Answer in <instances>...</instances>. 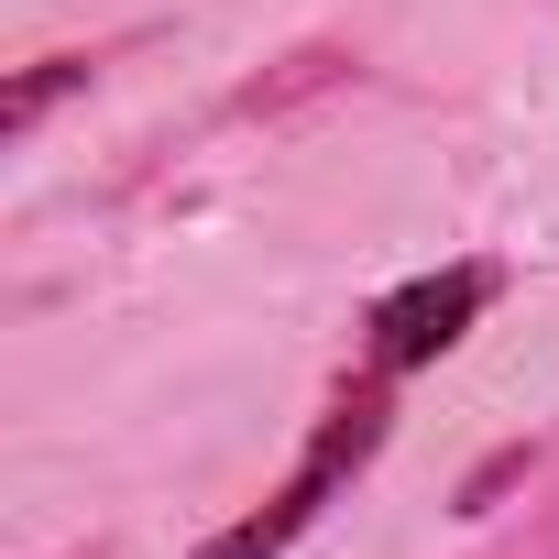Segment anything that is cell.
Segmentation results:
<instances>
[{"label":"cell","instance_id":"obj_1","mask_svg":"<svg viewBox=\"0 0 559 559\" xmlns=\"http://www.w3.org/2000/svg\"><path fill=\"white\" fill-rule=\"evenodd\" d=\"M472 308H483V286H472V274H450V286H417V297L384 319V362H428V352H450Z\"/></svg>","mask_w":559,"mask_h":559}]
</instances>
